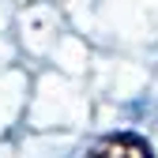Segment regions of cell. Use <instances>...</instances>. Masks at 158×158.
I'll return each instance as SVG.
<instances>
[{"mask_svg": "<svg viewBox=\"0 0 158 158\" xmlns=\"http://www.w3.org/2000/svg\"><path fill=\"white\" fill-rule=\"evenodd\" d=\"M83 158H154V151L135 132H109V135H98Z\"/></svg>", "mask_w": 158, "mask_h": 158, "instance_id": "obj_1", "label": "cell"}]
</instances>
